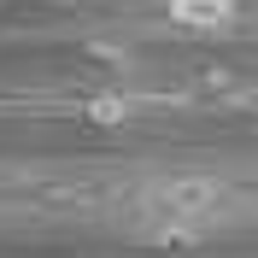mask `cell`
I'll return each instance as SVG.
<instances>
[{
    "label": "cell",
    "mask_w": 258,
    "mask_h": 258,
    "mask_svg": "<svg viewBox=\"0 0 258 258\" xmlns=\"http://www.w3.org/2000/svg\"><path fill=\"white\" fill-rule=\"evenodd\" d=\"M229 206V188L217 176H164L141 194V223L153 235H170V241H188V235H206L217 229Z\"/></svg>",
    "instance_id": "cell-1"
},
{
    "label": "cell",
    "mask_w": 258,
    "mask_h": 258,
    "mask_svg": "<svg viewBox=\"0 0 258 258\" xmlns=\"http://www.w3.org/2000/svg\"><path fill=\"white\" fill-rule=\"evenodd\" d=\"M235 6H241V0H164V12L176 18L182 30H194V35L229 30V24H235Z\"/></svg>",
    "instance_id": "cell-2"
}]
</instances>
